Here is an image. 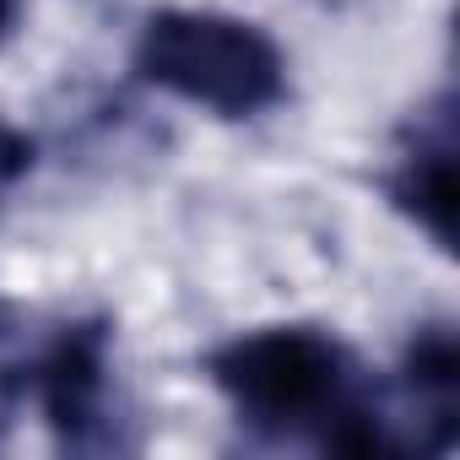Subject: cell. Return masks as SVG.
<instances>
[{
  "label": "cell",
  "instance_id": "6da1fadb",
  "mask_svg": "<svg viewBox=\"0 0 460 460\" xmlns=\"http://www.w3.org/2000/svg\"><path fill=\"white\" fill-rule=\"evenodd\" d=\"M206 379L244 428L304 438L325 455H395L390 417L358 352L320 325H261L206 352Z\"/></svg>",
  "mask_w": 460,
  "mask_h": 460
},
{
  "label": "cell",
  "instance_id": "7a4b0ae2",
  "mask_svg": "<svg viewBox=\"0 0 460 460\" xmlns=\"http://www.w3.org/2000/svg\"><path fill=\"white\" fill-rule=\"evenodd\" d=\"M130 66L146 87L211 114V119H255L288 98V55L282 44L227 12L163 6L141 22Z\"/></svg>",
  "mask_w": 460,
  "mask_h": 460
},
{
  "label": "cell",
  "instance_id": "3957f363",
  "mask_svg": "<svg viewBox=\"0 0 460 460\" xmlns=\"http://www.w3.org/2000/svg\"><path fill=\"white\" fill-rule=\"evenodd\" d=\"M22 395H33V406L66 444L76 449L103 444L109 438V325L82 320V325H66L55 341H44L22 374Z\"/></svg>",
  "mask_w": 460,
  "mask_h": 460
},
{
  "label": "cell",
  "instance_id": "277c9868",
  "mask_svg": "<svg viewBox=\"0 0 460 460\" xmlns=\"http://www.w3.org/2000/svg\"><path fill=\"white\" fill-rule=\"evenodd\" d=\"M385 195L417 234H428L433 250L444 255L455 250V103L449 98L422 109L417 125L406 130L385 173Z\"/></svg>",
  "mask_w": 460,
  "mask_h": 460
},
{
  "label": "cell",
  "instance_id": "5b68a950",
  "mask_svg": "<svg viewBox=\"0 0 460 460\" xmlns=\"http://www.w3.org/2000/svg\"><path fill=\"white\" fill-rule=\"evenodd\" d=\"M406 401L417 411V428H428V449H455L460 433V347L449 325L417 331L406 347Z\"/></svg>",
  "mask_w": 460,
  "mask_h": 460
},
{
  "label": "cell",
  "instance_id": "8992f818",
  "mask_svg": "<svg viewBox=\"0 0 460 460\" xmlns=\"http://www.w3.org/2000/svg\"><path fill=\"white\" fill-rule=\"evenodd\" d=\"M28 168H33V141L0 119V195H6L17 179H28Z\"/></svg>",
  "mask_w": 460,
  "mask_h": 460
},
{
  "label": "cell",
  "instance_id": "52a82bcc",
  "mask_svg": "<svg viewBox=\"0 0 460 460\" xmlns=\"http://www.w3.org/2000/svg\"><path fill=\"white\" fill-rule=\"evenodd\" d=\"M12 22H17V0H0V39L12 33Z\"/></svg>",
  "mask_w": 460,
  "mask_h": 460
}]
</instances>
